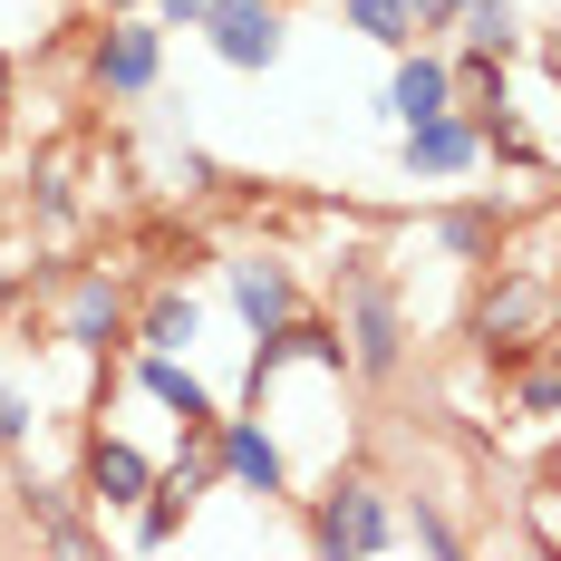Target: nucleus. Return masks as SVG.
Returning a JSON list of instances; mask_svg holds the SVG:
<instances>
[{
  "mask_svg": "<svg viewBox=\"0 0 561 561\" xmlns=\"http://www.w3.org/2000/svg\"><path fill=\"white\" fill-rule=\"evenodd\" d=\"M446 30H455V49H484V58H523L533 49V20H523L513 0H465Z\"/></svg>",
  "mask_w": 561,
  "mask_h": 561,
  "instance_id": "15",
  "label": "nucleus"
},
{
  "mask_svg": "<svg viewBox=\"0 0 561 561\" xmlns=\"http://www.w3.org/2000/svg\"><path fill=\"white\" fill-rule=\"evenodd\" d=\"M30 513H39V533H49L58 552H98V533L78 523V494L68 484H30Z\"/></svg>",
  "mask_w": 561,
  "mask_h": 561,
  "instance_id": "19",
  "label": "nucleus"
},
{
  "mask_svg": "<svg viewBox=\"0 0 561 561\" xmlns=\"http://www.w3.org/2000/svg\"><path fill=\"white\" fill-rule=\"evenodd\" d=\"M214 474H224L232 494H262V504H290L300 484H290V455H280V436L262 426V407H242V416H214Z\"/></svg>",
  "mask_w": 561,
  "mask_h": 561,
  "instance_id": "5",
  "label": "nucleus"
},
{
  "mask_svg": "<svg viewBox=\"0 0 561 561\" xmlns=\"http://www.w3.org/2000/svg\"><path fill=\"white\" fill-rule=\"evenodd\" d=\"M300 542L330 561H378L397 552V484H378L368 465H330V474H310L300 494Z\"/></svg>",
  "mask_w": 561,
  "mask_h": 561,
  "instance_id": "1",
  "label": "nucleus"
},
{
  "mask_svg": "<svg viewBox=\"0 0 561 561\" xmlns=\"http://www.w3.org/2000/svg\"><path fill=\"white\" fill-rule=\"evenodd\" d=\"M504 232H513L504 204H446V214H436V252L465 262V272H484V262L504 252Z\"/></svg>",
  "mask_w": 561,
  "mask_h": 561,
  "instance_id": "14",
  "label": "nucleus"
},
{
  "mask_svg": "<svg viewBox=\"0 0 561 561\" xmlns=\"http://www.w3.org/2000/svg\"><path fill=\"white\" fill-rule=\"evenodd\" d=\"M0 272H10V262H0Z\"/></svg>",
  "mask_w": 561,
  "mask_h": 561,
  "instance_id": "27",
  "label": "nucleus"
},
{
  "mask_svg": "<svg viewBox=\"0 0 561 561\" xmlns=\"http://www.w3.org/2000/svg\"><path fill=\"white\" fill-rule=\"evenodd\" d=\"M388 58L397 68H388V98H378L388 126H416V116L455 107V58L436 49V39H407V49H388Z\"/></svg>",
  "mask_w": 561,
  "mask_h": 561,
  "instance_id": "11",
  "label": "nucleus"
},
{
  "mask_svg": "<svg viewBox=\"0 0 561 561\" xmlns=\"http://www.w3.org/2000/svg\"><path fill=\"white\" fill-rule=\"evenodd\" d=\"M194 30L214 39V58H224V68L262 78V68H280V58H290V0H204V20H194Z\"/></svg>",
  "mask_w": 561,
  "mask_h": 561,
  "instance_id": "6",
  "label": "nucleus"
},
{
  "mask_svg": "<svg viewBox=\"0 0 561 561\" xmlns=\"http://www.w3.org/2000/svg\"><path fill=\"white\" fill-rule=\"evenodd\" d=\"M10 310H20V280H10V272H0V320H10Z\"/></svg>",
  "mask_w": 561,
  "mask_h": 561,
  "instance_id": "25",
  "label": "nucleus"
},
{
  "mask_svg": "<svg viewBox=\"0 0 561 561\" xmlns=\"http://www.w3.org/2000/svg\"><path fill=\"white\" fill-rule=\"evenodd\" d=\"M146 20H156V30H194V20H204V0H146Z\"/></svg>",
  "mask_w": 561,
  "mask_h": 561,
  "instance_id": "22",
  "label": "nucleus"
},
{
  "mask_svg": "<svg viewBox=\"0 0 561 561\" xmlns=\"http://www.w3.org/2000/svg\"><path fill=\"white\" fill-rule=\"evenodd\" d=\"M30 436H39V388L0 378V455H30Z\"/></svg>",
  "mask_w": 561,
  "mask_h": 561,
  "instance_id": "21",
  "label": "nucleus"
},
{
  "mask_svg": "<svg viewBox=\"0 0 561 561\" xmlns=\"http://www.w3.org/2000/svg\"><path fill=\"white\" fill-rule=\"evenodd\" d=\"M126 339H136V348H184V358H194V348H204V300H194L184 280H156V290L126 310Z\"/></svg>",
  "mask_w": 561,
  "mask_h": 561,
  "instance_id": "13",
  "label": "nucleus"
},
{
  "mask_svg": "<svg viewBox=\"0 0 561 561\" xmlns=\"http://www.w3.org/2000/svg\"><path fill=\"white\" fill-rule=\"evenodd\" d=\"M224 300H232V320L252 339H272L290 310H300V272L280 262V252H224Z\"/></svg>",
  "mask_w": 561,
  "mask_h": 561,
  "instance_id": "8",
  "label": "nucleus"
},
{
  "mask_svg": "<svg viewBox=\"0 0 561 561\" xmlns=\"http://www.w3.org/2000/svg\"><path fill=\"white\" fill-rule=\"evenodd\" d=\"M126 280L116 272H78L68 280V300H58V339L78 348V358H107V348H126Z\"/></svg>",
  "mask_w": 561,
  "mask_h": 561,
  "instance_id": "10",
  "label": "nucleus"
},
{
  "mask_svg": "<svg viewBox=\"0 0 561 561\" xmlns=\"http://www.w3.org/2000/svg\"><path fill=\"white\" fill-rule=\"evenodd\" d=\"M126 378H136V397H156V407H165V416L184 426V436H214L224 397L204 388V368H194L184 348H136V368H126Z\"/></svg>",
  "mask_w": 561,
  "mask_h": 561,
  "instance_id": "9",
  "label": "nucleus"
},
{
  "mask_svg": "<svg viewBox=\"0 0 561 561\" xmlns=\"http://www.w3.org/2000/svg\"><path fill=\"white\" fill-rule=\"evenodd\" d=\"M30 224H39V232H68V165H58V156L30 165Z\"/></svg>",
  "mask_w": 561,
  "mask_h": 561,
  "instance_id": "20",
  "label": "nucleus"
},
{
  "mask_svg": "<svg viewBox=\"0 0 561 561\" xmlns=\"http://www.w3.org/2000/svg\"><path fill=\"white\" fill-rule=\"evenodd\" d=\"M397 165L407 184H465V174H484V126L465 107L416 116V126H397Z\"/></svg>",
  "mask_w": 561,
  "mask_h": 561,
  "instance_id": "7",
  "label": "nucleus"
},
{
  "mask_svg": "<svg viewBox=\"0 0 561 561\" xmlns=\"http://www.w3.org/2000/svg\"><path fill=\"white\" fill-rule=\"evenodd\" d=\"M513 416H523V426H552V416H561V368H552V348H533V358L513 368Z\"/></svg>",
  "mask_w": 561,
  "mask_h": 561,
  "instance_id": "17",
  "label": "nucleus"
},
{
  "mask_svg": "<svg viewBox=\"0 0 561 561\" xmlns=\"http://www.w3.org/2000/svg\"><path fill=\"white\" fill-rule=\"evenodd\" d=\"M339 339H348V378H397V358H407V300L368 262L339 272Z\"/></svg>",
  "mask_w": 561,
  "mask_h": 561,
  "instance_id": "3",
  "label": "nucleus"
},
{
  "mask_svg": "<svg viewBox=\"0 0 561 561\" xmlns=\"http://www.w3.org/2000/svg\"><path fill=\"white\" fill-rule=\"evenodd\" d=\"M10 88H20V68H10V49H0V107H10Z\"/></svg>",
  "mask_w": 561,
  "mask_h": 561,
  "instance_id": "24",
  "label": "nucleus"
},
{
  "mask_svg": "<svg viewBox=\"0 0 561 561\" xmlns=\"http://www.w3.org/2000/svg\"><path fill=\"white\" fill-rule=\"evenodd\" d=\"M474 348L494 358V378L552 348V262H494V290L474 300Z\"/></svg>",
  "mask_w": 561,
  "mask_h": 561,
  "instance_id": "2",
  "label": "nucleus"
},
{
  "mask_svg": "<svg viewBox=\"0 0 561 561\" xmlns=\"http://www.w3.org/2000/svg\"><path fill=\"white\" fill-rule=\"evenodd\" d=\"M397 552H426V561H455L465 552V533H455L436 494H397Z\"/></svg>",
  "mask_w": 561,
  "mask_h": 561,
  "instance_id": "16",
  "label": "nucleus"
},
{
  "mask_svg": "<svg viewBox=\"0 0 561 561\" xmlns=\"http://www.w3.org/2000/svg\"><path fill=\"white\" fill-rule=\"evenodd\" d=\"M88 88H98V98H116V107L156 98V88H165V30H156L146 10H98V39H88Z\"/></svg>",
  "mask_w": 561,
  "mask_h": 561,
  "instance_id": "4",
  "label": "nucleus"
},
{
  "mask_svg": "<svg viewBox=\"0 0 561 561\" xmlns=\"http://www.w3.org/2000/svg\"><path fill=\"white\" fill-rule=\"evenodd\" d=\"M407 10H416V30H426V39H436V30H446L455 10H465V0H407Z\"/></svg>",
  "mask_w": 561,
  "mask_h": 561,
  "instance_id": "23",
  "label": "nucleus"
},
{
  "mask_svg": "<svg viewBox=\"0 0 561 561\" xmlns=\"http://www.w3.org/2000/svg\"><path fill=\"white\" fill-rule=\"evenodd\" d=\"M339 20H348L358 39H378V49H407V39H426L407 0H339Z\"/></svg>",
  "mask_w": 561,
  "mask_h": 561,
  "instance_id": "18",
  "label": "nucleus"
},
{
  "mask_svg": "<svg viewBox=\"0 0 561 561\" xmlns=\"http://www.w3.org/2000/svg\"><path fill=\"white\" fill-rule=\"evenodd\" d=\"M98 10H146V0H98Z\"/></svg>",
  "mask_w": 561,
  "mask_h": 561,
  "instance_id": "26",
  "label": "nucleus"
},
{
  "mask_svg": "<svg viewBox=\"0 0 561 561\" xmlns=\"http://www.w3.org/2000/svg\"><path fill=\"white\" fill-rule=\"evenodd\" d=\"M146 484H156V455L136 446V436H107V426H98V436H88V474H78V494H88L98 513H136Z\"/></svg>",
  "mask_w": 561,
  "mask_h": 561,
  "instance_id": "12",
  "label": "nucleus"
}]
</instances>
